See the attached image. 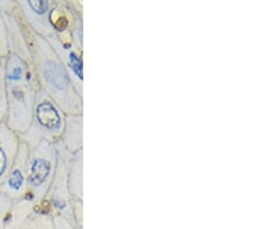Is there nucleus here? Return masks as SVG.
I'll return each mask as SVG.
<instances>
[{"label": "nucleus", "instance_id": "obj_1", "mask_svg": "<svg viewBox=\"0 0 260 229\" xmlns=\"http://www.w3.org/2000/svg\"><path fill=\"white\" fill-rule=\"evenodd\" d=\"M57 169V156L51 143H41L29 147L27 162V192L23 199L39 204L51 186Z\"/></svg>", "mask_w": 260, "mask_h": 229}, {"label": "nucleus", "instance_id": "obj_2", "mask_svg": "<svg viewBox=\"0 0 260 229\" xmlns=\"http://www.w3.org/2000/svg\"><path fill=\"white\" fill-rule=\"evenodd\" d=\"M62 127V116L57 104L41 89L37 91L35 104H34L31 124L26 133L19 138L29 147L48 141L51 143L59 135Z\"/></svg>", "mask_w": 260, "mask_h": 229}, {"label": "nucleus", "instance_id": "obj_3", "mask_svg": "<svg viewBox=\"0 0 260 229\" xmlns=\"http://www.w3.org/2000/svg\"><path fill=\"white\" fill-rule=\"evenodd\" d=\"M29 146L20 140L19 151L15 161L8 173L5 182L0 186V192L8 197L19 201L23 199L27 192V162Z\"/></svg>", "mask_w": 260, "mask_h": 229}, {"label": "nucleus", "instance_id": "obj_4", "mask_svg": "<svg viewBox=\"0 0 260 229\" xmlns=\"http://www.w3.org/2000/svg\"><path fill=\"white\" fill-rule=\"evenodd\" d=\"M26 19L27 23L31 27V31L41 37H50L52 34V27L47 15L50 13L49 2H24L16 4Z\"/></svg>", "mask_w": 260, "mask_h": 229}, {"label": "nucleus", "instance_id": "obj_5", "mask_svg": "<svg viewBox=\"0 0 260 229\" xmlns=\"http://www.w3.org/2000/svg\"><path fill=\"white\" fill-rule=\"evenodd\" d=\"M20 138L5 123L0 124V186L5 182L19 151Z\"/></svg>", "mask_w": 260, "mask_h": 229}, {"label": "nucleus", "instance_id": "obj_6", "mask_svg": "<svg viewBox=\"0 0 260 229\" xmlns=\"http://www.w3.org/2000/svg\"><path fill=\"white\" fill-rule=\"evenodd\" d=\"M20 229H53L52 220L48 214L34 212L24 220Z\"/></svg>", "mask_w": 260, "mask_h": 229}, {"label": "nucleus", "instance_id": "obj_7", "mask_svg": "<svg viewBox=\"0 0 260 229\" xmlns=\"http://www.w3.org/2000/svg\"><path fill=\"white\" fill-rule=\"evenodd\" d=\"M8 53V41H7V29L3 14L0 12V71L4 68V62Z\"/></svg>", "mask_w": 260, "mask_h": 229}, {"label": "nucleus", "instance_id": "obj_8", "mask_svg": "<svg viewBox=\"0 0 260 229\" xmlns=\"http://www.w3.org/2000/svg\"><path fill=\"white\" fill-rule=\"evenodd\" d=\"M7 116V94L6 85L4 80L3 70L0 71V124L5 123Z\"/></svg>", "mask_w": 260, "mask_h": 229}]
</instances>
